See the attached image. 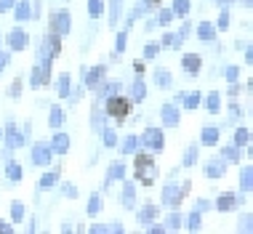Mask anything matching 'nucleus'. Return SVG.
Masks as SVG:
<instances>
[{"label":"nucleus","instance_id":"f257e3e1","mask_svg":"<svg viewBox=\"0 0 253 234\" xmlns=\"http://www.w3.org/2000/svg\"><path fill=\"white\" fill-rule=\"evenodd\" d=\"M107 109H109V115H115L118 120H123V117H126L128 112H131V101H128V99H123V96H115V99H109Z\"/></svg>","mask_w":253,"mask_h":234}]
</instances>
